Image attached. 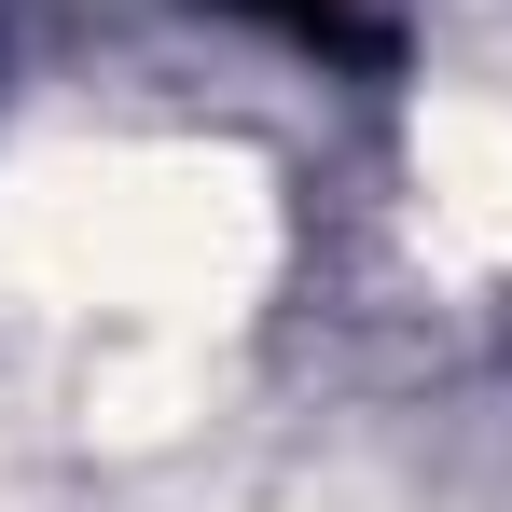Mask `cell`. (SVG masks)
<instances>
[{
  "label": "cell",
  "mask_w": 512,
  "mask_h": 512,
  "mask_svg": "<svg viewBox=\"0 0 512 512\" xmlns=\"http://www.w3.org/2000/svg\"><path fill=\"white\" fill-rule=\"evenodd\" d=\"M277 263V194L222 139H70L0 167V305H111L153 333L236 319Z\"/></svg>",
  "instance_id": "obj_1"
},
{
  "label": "cell",
  "mask_w": 512,
  "mask_h": 512,
  "mask_svg": "<svg viewBox=\"0 0 512 512\" xmlns=\"http://www.w3.org/2000/svg\"><path fill=\"white\" fill-rule=\"evenodd\" d=\"M416 236L457 277L512 263V111L499 97H429L416 111Z\"/></svg>",
  "instance_id": "obj_2"
},
{
  "label": "cell",
  "mask_w": 512,
  "mask_h": 512,
  "mask_svg": "<svg viewBox=\"0 0 512 512\" xmlns=\"http://www.w3.org/2000/svg\"><path fill=\"white\" fill-rule=\"evenodd\" d=\"M194 402H208V360H194V333H153L139 360H111V374L84 388V429H97V443H167Z\"/></svg>",
  "instance_id": "obj_3"
}]
</instances>
